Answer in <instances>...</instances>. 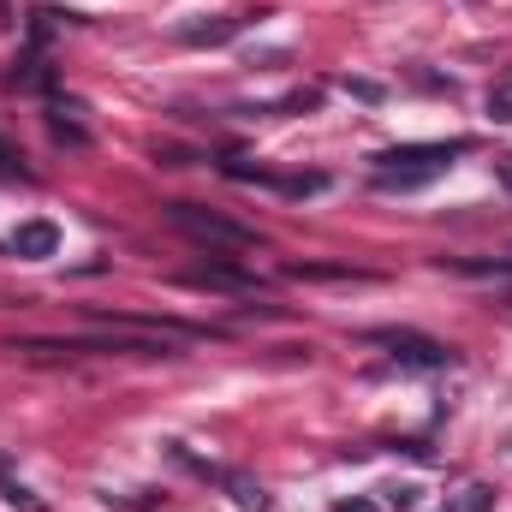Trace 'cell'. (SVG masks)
Instances as JSON below:
<instances>
[{
    "label": "cell",
    "mask_w": 512,
    "mask_h": 512,
    "mask_svg": "<svg viewBox=\"0 0 512 512\" xmlns=\"http://www.w3.org/2000/svg\"><path fill=\"white\" fill-rule=\"evenodd\" d=\"M471 143L453 137V143H405V149H382L376 155V191H417L429 185L435 173L453 167V155H465Z\"/></svg>",
    "instance_id": "6da1fadb"
},
{
    "label": "cell",
    "mask_w": 512,
    "mask_h": 512,
    "mask_svg": "<svg viewBox=\"0 0 512 512\" xmlns=\"http://www.w3.org/2000/svg\"><path fill=\"white\" fill-rule=\"evenodd\" d=\"M179 233H191L197 245H221V251H251L256 233L251 227H239V221H227L221 209H203V203H167L161 209Z\"/></svg>",
    "instance_id": "7a4b0ae2"
},
{
    "label": "cell",
    "mask_w": 512,
    "mask_h": 512,
    "mask_svg": "<svg viewBox=\"0 0 512 512\" xmlns=\"http://www.w3.org/2000/svg\"><path fill=\"white\" fill-rule=\"evenodd\" d=\"M370 346H387V358H393L399 370H453V364H459L453 346H441V340H429V334H411V328H376Z\"/></svg>",
    "instance_id": "3957f363"
},
{
    "label": "cell",
    "mask_w": 512,
    "mask_h": 512,
    "mask_svg": "<svg viewBox=\"0 0 512 512\" xmlns=\"http://www.w3.org/2000/svg\"><path fill=\"white\" fill-rule=\"evenodd\" d=\"M12 251L24 256V262H42V256L60 251V227H54V221H24V227L12 233Z\"/></svg>",
    "instance_id": "277c9868"
},
{
    "label": "cell",
    "mask_w": 512,
    "mask_h": 512,
    "mask_svg": "<svg viewBox=\"0 0 512 512\" xmlns=\"http://www.w3.org/2000/svg\"><path fill=\"white\" fill-rule=\"evenodd\" d=\"M239 36V18H197V24H179V42L191 48H215V42H233Z\"/></svg>",
    "instance_id": "5b68a950"
},
{
    "label": "cell",
    "mask_w": 512,
    "mask_h": 512,
    "mask_svg": "<svg viewBox=\"0 0 512 512\" xmlns=\"http://www.w3.org/2000/svg\"><path fill=\"white\" fill-rule=\"evenodd\" d=\"M185 286H221V292H251V274H239V268H221V262H209V268H191V274H185Z\"/></svg>",
    "instance_id": "8992f818"
},
{
    "label": "cell",
    "mask_w": 512,
    "mask_h": 512,
    "mask_svg": "<svg viewBox=\"0 0 512 512\" xmlns=\"http://www.w3.org/2000/svg\"><path fill=\"white\" fill-rule=\"evenodd\" d=\"M286 274H292V280H370V274L352 268V262H292Z\"/></svg>",
    "instance_id": "52a82bcc"
},
{
    "label": "cell",
    "mask_w": 512,
    "mask_h": 512,
    "mask_svg": "<svg viewBox=\"0 0 512 512\" xmlns=\"http://www.w3.org/2000/svg\"><path fill=\"white\" fill-rule=\"evenodd\" d=\"M221 483H227V495L239 501V512H268V489H262V483L239 477V471H221Z\"/></svg>",
    "instance_id": "ba28073f"
},
{
    "label": "cell",
    "mask_w": 512,
    "mask_h": 512,
    "mask_svg": "<svg viewBox=\"0 0 512 512\" xmlns=\"http://www.w3.org/2000/svg\"><path fill=\"white\" fill-rule=\"evenodd\" d=\"M48 137L72 143V149H90V131L78 126V120H66V108H48Z\"/></svg>",
    "instance_id": "9c48e42d"
},
{
    "label": "cell",
    "mask_w": 512,
    "mask_h": 512,
    "mask_svg": "<svg viewBox=\"0 0 512 512\" xmlns=\"http://www.w3.org/2000/svg\"><path fill=\"white\" fill-rule=\"evenodd\" d=\"M6 84H12V90H48V66L30 54V60H18V66H12V78H6Z\"/></svg>",
    "instance_id": "30bf717a"
},
{
    "label": "cell",
    "mask_w": 512,
    "mask_h": 512,
    "mask_svg": "<svg viewBox=\"0 0 512 512\" xmlns=\"http://www.w3.org/2000/svg\"><path fill=\"white\" fill-rule=\"evenodd\" d=\"M489 501H495V489H483V483H471L453 507H441V512H489Z\"/></svg>",
    "instance_id": "8fae6325"
},
{
    "label": "cell",
    "mask_w": 512,
    "mask_h": 512,
    "mask_svg": "<svg viewBox=\"0 0 512 512\" xmlns=\"http://www.w3.org/2000/svg\"><path fill=\"white\" fill-rule=\"evenodd\" d=\"M340 90H346V96H358V102H382V96H387L376 78H340Z\"/></svg>",
    "instance_id": "7c38bea8"
},
{
    "label": "cell",
    "mask_w": 512,
    "mask_h": 512,
    "mask_svg": "<svg viewBox=\"0 0 512 512\" xmlns=\"http://www.w3.org/2000/svg\"><path fill=\"white\" fill-rule=\"evenodd\" d=\"M0 495H6V501H12L18 512H42V501H36L30 489H18V483H0Z\"/></svg>",
    "instance_id": "4fadbf2b"
},
{
    "label": "cell",
    "mask_w": 512,
    "mask_h": 512,
    "mask_svg": "<svg viewBox=\"0 0 512 512\" xmlns=\"http://www.w3.org/2000/svg\"><path fill=\"white\" fill-rule=\"evenodd\" d=\"M459 274H477V280H489V274H512V262H453Z\"/></svg>",
    "instance_id": "5bb4252c"
},
{
    "label": "cell",
    "mask_w": 512,
    "mask_h": 512,
    "mask_svg": "<svg viewBox=\"0 0 512 512\" xmlns=\"http://www.w3.org/2000/svg\"><path fill=\"white\" fill-rule=\"evenodd\" d=\"M387 507L411 512V507H417V489H387Z\"/></svg>",
    "instance_id": "9a60e30c"
},
{
    "label": "cell",
    "mask_w": 512,
    "mask_h": 512,
    "mask_svg": "<svg viewBox=\"0 0 512 512\" xmlns=\"http://www.w3.org/2000/svg\"><path fill=\"white\" fill-rule=\"evenodd\" d=\"M489 120H501V126H512V102H507V96H489Z\"/></svg>",
    "instance_id": "2e32d148"
},
{
    "label": "cell",
    "mask_w": 512,
    "mask_h": 512,
    "mask_svg": "<svg viewBox=\"0 0 512 512\" xmlns=\"http://www.w3.org/2000/svg\"><path fill=\"white\" fill-rule=\"evenodd\" d=\"M0 173H18V179H30V173H24V167H18V155H12V149H6V143H0Z\"/></svg>",
    "instance_id": "e0dca14e"
},
{
    "label": "cell",
    "mask_w": 512,
    "mask_h": 512,
    "mask_svg": "<svg viewBox=\"0 0 512 512\" xmlns=\"http://www.w3.org/2000/svg\"><path fill=\"white\" fill-rule=\"evenodd\" d=\"M334 512H376V501H340Z\"/></svg>",
    "instance_id": "ac0fdd59"
},
{
    "label": "cell",
    "mask_w": 512,
    "mask_h": 512,
    "mask_svg": "<svg viewBox=\"0 0 512 512\" xmlns=\"http://www.w3.org/2000/svg\"><path fill=\"white\" fill-rule=\"evenodd\" d=\"M0 30H12V0H0Z\"/></svg>",
    "instance_id": "d6986e66"
},
{
    "label": "cell",
    "mask_w": 512,
    "mask_h": 512,
    "mask_svg": "<svg viewBox=\"0 0 512 512\" xmlns=\"http://www.w3.org/2000/svg\"><path fill=\"white\" fill-rule=\"evenodd\" d=\"M501 179H507V191H512V155H507V167H501Z\"/></svg>",
    "instance_id": "ffe728a7"
}]
</instances>
